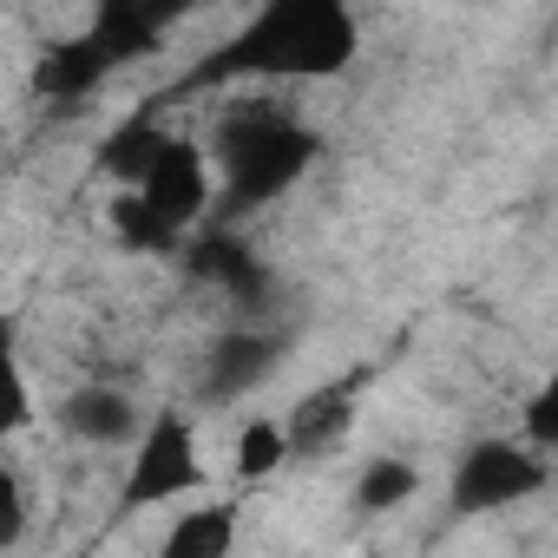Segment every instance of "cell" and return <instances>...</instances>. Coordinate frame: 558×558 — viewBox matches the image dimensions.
<instances>
[{
	"label": "cell",
	"mask_w": 558,
	"mask_h": 558,
	"mask_svg": "<svg viewBox=\"0 0 558 558\" xmlns=\"http://www.w3.org/2000/svg\"><path fill=\"white\" fill-rule=\"evenodd\" d=\"M525 447H538V453H558V388H538L532 401H525V434H519Z\"/></svg>",
	"instance_id": "cell-17"
},
{
	"label": "cell",
	"mask_w": 558,
	"mask_h": 558,
	"mask_svg": "<svg viewBox=\"0 0 558 558\" xmlns=\"http://www.w3.org/2000/svg\"><path fill=\"white\" fill-rule=\"evenodd\" d=\"M178 250H184V269L197 276V283L223 290L236 310H263L269 290H276L269 269H263V256H256L230 223H210V217H204V223L191 230V243H178Z\"/></svg>",
	"instance_id": "cell-6"
},
{
	"label": "cell",
	"mask_w": 558,
	"mask_h": 558,
	"mask_svg": "<svg viewBox=\"0 0 558 558\" xmlns=\"http://www.w3.org/2000/svg\"><path fill=\"white\" fill-rule=\"evenodd\" d=\"M204 151H210V171H217L210 223H243V217L269 210L276 197H290L323 165V132L303 125L283 106H269V99H243L217 119Z\"/></svg>",
	"instance_id": "cell-2"
},
{
	"label": "cell",
	"mask_w": 558,
	"mask_h": 558,
	"mask_svg": "<svg viewBox=\"0 0 558 558\" xmlns=\"http://www.w3.org/2000/svg\"><path fill=\"white\" fill-rule=\"evenodd\" d=\"M276 362H283V342H276L269 329H256V323H236V329H223L210 349H204V368H197V388H204V401H243V395H256L269 375H276Z\"/></svg>",
	"instance_id": "cell-7"
},
{
	"label": "cell",
	"mask_w": 558,
	"mask_h": 558,
	"mask_svg": "<svg viewBox=\"0 0 558 558\" xmlns=\"http://www.w3.org/2000/svg\"><path fill=\"white\" fill-rule=\"evenodd\" d=\"M545 486H551V453L525 447L519 434H480L453 460L447 506H453V519H486V512H506V506L538 499Z\"/></svg>",
	"instance_id": "cell-4"
},
{
	"label": "cell",
	"mask_w": 558,
	"mask_h": 558,
	"mask_svg": "<svg viewBox=\"0 0 558 558\" xmlns=\"http://www.w3.org/2000/svg\"><path fill=\"white\" fill-rule=\"evenodd\" d=\"M106 223H112V243H119V250H138V256H171V250L184 243V230H178V223H165V217H158L138 191H125V184H119V197H112Z\"/></svg>",
	"instance_id": "cell-13"
},
{
	"label": "cell",
	"mask_w": 558,
	"mask_h": 558,
	"mask_svg": "<svg viewBox=\"0 0 558 558\" xmlns=\"http://www.w3.org/2000/svg\"><path fill=\"white\" fill-rule=\"evenodd\" d=\"M362 388H368V375L355 368V375H336V381L310 388L290 414H276V421H283V440H290V460H323V453H336V447L349 440V427H355Z\"/></svg>",
	"instance_id": "cell-8"
},
{
	"label": "cell",
	"mask_w": 558,
	"mask_h": 558,
	"mask_svg": "<svg viewBox=\"0 0 558 558\" xmlns=\"http://www.w3.org/2000/svg\"><path fill=\"white\" fill-rule=\"evenodd\" d=\"M158 145H165V125H158L151 112H138V119H125V125L99 145V171H106L112 184H138L145 165L158 158Z\"/></svg>",
	"instance_id": "cell-15"
},
{
	"label": "cell",
	"mask_w": 558,
	"mask_h": 558,
	"mask_svg": "<svg viewBox=\"0 0 558 558\" xmlns=\"http://www.w3.org/2000/svg\"><path fill=\"white\" fill-rule=\"evenodd\" d=\"M60 434L80 447H132L138 434V401L112 381H86L60 401Z\"/></svg>",
	"instance_id": "cell-10"
},
{
	"label": "cell",
	"mask_w": 558,
	"mask_h": 558,
	"mask_svg": "<svg viewBox=\"0 0 558 558\" xmlns=\"http://www.w3.org/2000/svg\"><path fill=\"white\" fill-rule=\"evenodd\" d=\"M125 191H138L165 223H178L184 236L210 217V197H217V171H210V151H204V138H191V132H165V145H158V158L145 165V178L138 184H125Z\"/></svg>",
	"instance_id": "cell-5"
},
{
	"label": "cell",
	"mask_w": 558,
	"mask_h": 558,
	"mask_svg": "<svg viewBox=\"0 0 558 558\" xmlns=\"http://www.w3.org/2000/svg\"><path fill=\"white\" fill-rule=\"evenodd\" d=\"M236 545V506H178L171 532L158 538L165 558H230Z\"/></svg>",
	"instance_id": "cell-11"
},
{
	"label": "cell",
	"mask_w": 558,
	"mask_h": 558,
	"mask_svg": "<svg viewBox=\"0 0 558 558\" xmlns=\"http://www.w3.org/2000/svg\"><path fill=\"white\" fill-rule=\"evenodd\" d=\"M27 421H34V381H27V362H21V329L0 310V440H14Z\"/></svg>",
	"instance_id": "cell-14"
},
{
	"label": "cell",
	"mask_w": 558,
	"mask_h": 558,
	"mask_svg": "<svg viewBox=\"0 0 558 558\" xmlns=\"http://www.w3.org/2000/svg\"><path fill=\"white\" fill-rule=\"evenodd\" d=\"M112 80V60L93 47V34L80 27V34H60V40H47L40 47V66H34V99H47V106H86L99 86Z\"/></svg>",
	"instance_id": "cell-9"
},
{
	"label": "cell",
	"mask_w": 558,
	"mask_h": 558,
	"mask_svg": "<svg viewBox=\"0 0 558 558\" xmlns=\"http://www.w3.org/2000/svg\"><path fill=\"white\" fill-rule=\"evenodd\" d=\"M414 493H421V466L408 453H368L355 473V512H368V519L401 512Z\"/></svg>",
	"instance_id": "cell-12"
},
{
	"label": "cell",
	"mask_w": 558,
	"mask_h": 558,
	"mask_svg": "<svg viewBox=\"0 0 558 558\" xmlns=\"http://www.w3.org/2000/svg\"><path fill=\"white\" fill-rule=\"evenodd\" d=\"M27 532V486L14 466H0V545H14Z\"/></svg>",
	"instance_id": "cell-18"
},
{
	"label": "cell",
	"mask_w": 558,
	"mask_h": 558,
	"mask_svg": "<svg viewBox=\"0 0 558 558\" xmlns=\"http://www.w3.org/2000/svg\"><path fill=\"white\" fill-rule=\"evenodd\" d=\"M125 480H119V512H151V506H178V499H204L210 466L197 447V427L184 408H151L125 447Z\"/></svg>",
	"instance_id": "cell-3"
},
{
	"label": "cell",
	"mask_w": 558,
	"mask_h": 558,
	"mask_svg": "<svg viewBox=\"0 0 558 558\" xmlns=\"http://www.w3.org/2000/svg\"><path fill=\"white\" fill-rule=\"evenodd\" d=\"M355 60H362L355 0H263L223 47H210L184 73V93H217L243 80L310 86V80H342Z\"/></svg>",
	"instance_id": "cell-1"
},
{
	"label": "cell",
	"mask_w": 558,
	"mask_h": 558,
	"mask_svg": "<svg viewBox=\"0 0 558 558\" xmlns=\"http://www.w3.org/2000/svg\"><path fill=\"white\" fill-rule=\"evenodd\" d=\"M145 8H151V14H158L165 27H178L184 14H197V8H210V0H145Z\"/></svg>",
	"instance_id": "cell-19"
},
{
	"label": "cell",
	"mask_w": 558,
	"mask_h": 558,
	"mask_svg": "<svg viewBox=\"0 0 558 558\" xmlns=\"http://www.w3.org/2000/svg\"><path fill=\"white\" fill-rule=\"evenodd\" d=\"M283 466H290V440H283V421H276V414H256V421H243L230 473H236L243 486H263V480H276Z\"/></svg>",
	"instance_id": "cell-16"
}]
</instances>
